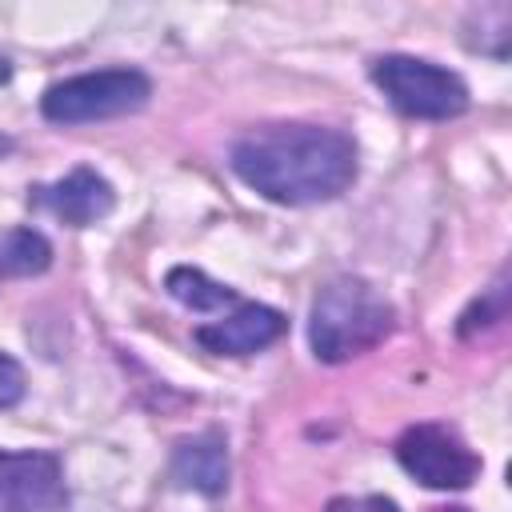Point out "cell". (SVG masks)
Listing matches in <instances>:
<instances>
[{"label":"cell","instance_id":"cell-1","mask_svg":"<svg viewBox=\"0 0 512 512\" xmlns=\"http://www.w3.org/2000/svg\"><path fill=\"white\" fill-rule=\"evenodd\" d=\"M232 172L272 204L336 200L356 180V144L328 124H260L232 144Z\"/></svg>","mask_w":512,"mask_h":512},{"label":"cell","instance_id":"cell-2","mask_svg":"<svg viewBox=\"0 0 512 512\" xmlns=\"http://www.w3.org/2000/svg\"><path fill=\"white\" fill-rule=\"evenodd\" d=\"M392 304L360 276H336L328 280L308 312V344L316 360L344 364L368 348H376L392 332Z\"/></svg>","mask_w":512,"mask_h":512},{"label":"cell","instance_id":"cell-3","mask_svg":"<svg viewBox=\"0 0 512 512\" xmlns=\"http://www.w3.org/2000/svg\"><path fill=\"white\" fill-rule=\"evenodd\" d=\"M152 96V84L136 68H100V72H80L68 80H56L40 96V112L52 124H92V120H112L144 108Z\"/></svg>","mask_w":512,"mask_h":512},{"label":"cell","instance_id":"cell-4","mask_svg":"<svg viewBox=\"0 0 512 512\" xmlns=\"http://www.w3.org/2000/svg\"><path fill=\"white\" fill-rule=\"evenodd\" d=\"M372 80L388 96V104L412 120H452L468 108V84L452 68H440L420 56H376Z\"/></svg>","mask_w":512,"mask_h":512},{"label":"cell","instance_id":"cell-5","mask_svg":"<svg viewBox=\"0 0 512 512\" xmlns=\"http://www.w3.org/2000/svg\"><path fill=\"white\" fill-rule=\"evenodd\" d=\"M396 460L408 476L436 492H460L480 476V456L444 424H412L396 440Z\"/></svg>","mask_w":512,"mask_h":512},{"label":"cell","instance_id":"cell-6","mask_svg":"<svg viewBox=\"0 0 512 512\" xmlns=\"http://www.w3.org/2000/svg\"><path fill=\"white\" fill-rule=\"evenodd\" d=\"M64 500V472L52 452L0 448V512H60Z\"/></svg>","mask_w":512,"mask_h":512},{"label":"cell","instance_id":"cell-7","mask_svg":"<svg viewBox=\"0 0 512 512\" xmlns=\"http://www.w3.org/2000/svg\"><path fill=\"white\" fill-rule=\"evenodd\" d=\"M28 204L72 224V228H88L116 208V192L96 168H72L68 176H60L52 184H36Z\"/></svg>","mask_w":512,"mask_h":512},{"label":"cell","instance_id":"cell-8","mask_svg":"<svg viewBox=\"0 0 512 512\" xmlns=\"http://www.w3.org/2000/svg\"><path fill=\"white\" fill-rule=\"evenodd\" d=\"M284 328H288L284 312H276L268 304H236L224 320L200 324L196 344L216 356H252L260 348H268L272 340H280Z\"/></svg>","mask_w":512,"mask_h":512},{"label":"cell","instance_id":"cell-9","mask_svg":"<svg viewBox=\"0 0 512 512\" xmlns=\"http://www.w3.org/2000/svg\"><path fill=\"white\" fill-rule=\"evenodd\" d=\"M172 480L200 496H220L228 488V448L216 428L180 440L172 452Z\"/></svg>","mask_w":512,"mask_h":512},{"label":"cell","instance_id":"cell-10","mask_svg":"<svg viewBox=\"0 0 512 512\" xmlns=\"http://www.w3.org/2000/svg\"><path fill=\"white\" fill-rule=\"evenodd\" d=\"M52 264V244L36 228H12L0 236V284L40 276Z\"/></svg>","mask_w":512,"mask_h":512},{"label":"cell","instance_id":"cell-11","mask_svg":"<svg viewBox=\"0 0 512 512\" xmlns=\"http://www.w3.org/2000/svg\"><path fill=\"white\" fill-rule=\"evenodd\" d=\"M164 288H168L172 300H180V304L192 308V312H216V308H224V304H236V292H232L228 284H220V280H212L208 272L188 268V264L172 268V272L164 276Z\"/></svg>","mask_w":512,"mask_h":512},{"label":"cell","instance_id":"cell-12","mask_svg":"<svg viewBox=\"0 0 512 512\" xmlns=\"http://www.w3.org/2000/svg\"><path fill=\"white\" fill-rule=\"evenodd\" d=\"M508 316V284L504 276L484 292V300H476L464 316H460V336H472L476 328H488V324H500Z\"/></svg>","mask_w":512,"mask_h":512},{"label":"cell","instance_id":"cell-13","mask_svg":"<svg viewBox=\"0 0 512 512\" xmlns=\"http://www.w3.org/2000/svg\"><path fill=\"white\" fill-rule=\"evenodd\" d=\"M20 396H24V368L8 352H0V408L20 404Z\"/></svg>","mask_w":512,"mask_h":512},{"label":"cell","instance_id":"cell-14","mask_svg":"<svg viewBox=\"0 0 512 512\" xmlns=\"http://www.w3.org/2000/svg\"><path fill=\"white\" fill-rule=\"evenodd\" d=\"M324 512H400L388 496H336Z\"/></svg>","mask_w":512,"mask_h":512},{"label":"cell","instance_id":"cell-15","mask_svg":"<svg viewBox=\"0 0 512 512\" xmlns=\"http://www.w3.org/2000/svg\"><path fill=\"white\" fill-rule=\"evenodd\" d=\"M8 76H12V64H8V56L0 52V84H8Z\"/></svg>","mask_w":512,"mask_h":512},{"label":"cell","instance_id":"cell-16","mask_svg":"<svg viewBox=\"0 0 512 512\" xmlns=\"http://www.w3.org/2000/svg\"><path fill=\"white\" fill-rule=\"evenodd\" d=\"M8 148H12V140H4V136H0V152H8Z\"/></svg>","mask_w":512,"mask_h":512},{"label":"cell","instance_id":"cell-17","mask_svg":"<svg viewBox=\"0 0 512 512\" xmlns=\"http://www.w3.org/2000/svg\"><path fill=\"white\" fill-rule=\"evenodd\" d=\"M436 512H468V508H436Z\"/></svg>","mask_w":512,"mask_h":512}]
</instances>
